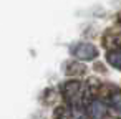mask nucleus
I'll use <instances>...</instances> for the list:
<instances>
[{
	"instance_id": "nucleus-1",
	"label": "nucleus",
	"mask_w": 121,
	"mask_h": 119,
	"mask_svg": "<svg viewBox=\"0 0 121 119\" xmlns=\"http://www.w3.org/2000/svg\"><path fill=\"white\" fill-rule=\"evenodd\" d=\"M86 86L83 81L73 79V81H66L61 86V94L65 98V101L68 103V106H83L86 101Z\"/></svg>"
},
{
	"instance_id": "nucleus-2",
	"label": "nucleus",
	"mask_w": 121,
	"mask_h": 119,
	"mask_svg": "<svg viewBox=\"0 0 121 119\" xmlns=\"http://www.w3.org/2000/svg\"><path fill=\"white\" fill-rule=\"evenodd\" d=\"M71 55L75 58H78L80 61H91L98 56V50L95 45L86 43V41H80L76 45L71 46Z\"/></svg>"
},
{
	"instance_id": "nucleus-3",
	"label": "nucleus",
	"mask_w": 121,
	"mask_h": 119,
	"mask_svg": "<svg viewBox=\"0 0 121 119\" xmlns=\"http://www.w3.org/2000/svg\"><path fill=\"white\" fill-rule=\"evenodd\" d=\"M85 111L90 119H104L108 116V103H104L103 99H98V98L91 99L86 104Z\"/></svg>"
},
{
	"instance_id": "nucleus-4",
	"label": "nucleus",
	"mask_w": 121,
	"mask_h": 119,
	"mask_svg": "<svg viewBox=\"0 0 121 119\" xmlns=\"http://www.w3.org/2000/svg\"><path fill=\"white\" fill-rule=\"evenodd\" d=\"M86 111L83 106H68L60 112V119H86Z\"/></svg>"
},
{
	"instance_id": "nucleus-5",
	"label": "nucleus",
	"mask_w": 121,
	"mask_h": 119,
	"mask_svg": "<svg viewBox=\"0 0 121 119\" xmlns=\"http://www.w3.org/2000/svg\"><path fill=\"white\" fill-rule=\"evenodd\" d=\"M106 61L116 68V70H121V48H114V50H109L106 53Z\"/></svg>"
},
{
	"instance_id": "nucleus-6",
	"label": "nucleus",
	"mask_w": 121,
	"mask_h": 119,
	"mask_svg": "<svg viewBox=\"0 0 121 119\" xmlns=\"http://www.w3.org/2000/svg\"><path fill=\"white\" fill-rule=\"evenodd\" d=\"M109 106L121 114V93H113L109 96Z\"/></svg>"
}]
</instances>
